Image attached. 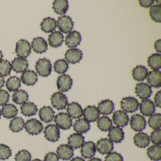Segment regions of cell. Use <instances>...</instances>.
<instances>
[{
	"label": "cell",
	"instance_id": "obj_1",
	"mask_svg": "<svg viewBox=\"0 0 161 161\" xmlns=\"http://www.w3.org/2000/svg\"><path fill=\"white\" fill-rule=\"evenodd\" d=\"M138 101L133 97H126L120 101V107L125 113H131L138 109Z\"/></svg>",
	"mask_w": 161,
	"mask_h": 161
},
{
	"label": "cell",
	"instance_id": "obj_2",
	"mask_svg": "<svg viewBox=\"0 0 161 161\" xmlns=\"http://www.w3.org/2000/svg\"><path fill=\"white\" fill-rule=\"evenodd\" d=\"M36 72L42 77H48L51 73L52 65L50 61L46 58L40 59L36 63Z\"/></svg>",
	"mask_w": 161,
	"mask_h": 161
},
{
	"label": "cell",
	"instance_id": "obj_3",
	"mask_svg": "<svg viewBox=\"0 0 161 161\" xmlns=\"http://www.w3.org/2000/svg\"><path fill=\"white\" fill-rule=\"evenodd\" d=\"M54 122L58 128L64 130H69L72 125L71 118L66 113H60L56 115Z\"/></svg>",
	"mask_w": 161,
	"mask_h": 161
},
{
	"label": "cell",
	"instance_id": "obj_4",
	"mask_svg": "<svg viewBox=\"0 0 161 161\" xmlns=\"http://www.w3.org/2000/svg\"><path fill=\"white\" fill-rule=\"evenodd\" d=\"M51 99L53 106L57 110H63L68 105L67 98L62 92H55L52 96Z\"/></svg>",
	"mask_w": 161,
	"mask_h": 161
},
{
	"label": "cell",
	"instance_id": "obj_5",
	"mask_svg": "<svg viewBox=\"0 0 161 161\" xmlns=\"http://www.w3.org/2000/svg\"><path fill=\"white\" fill-rule=\"evenodd\" d=\"M31 50V45L26 40H19L16 43L15 52L17 55L21 58H27L30 55Z\"/></svg>",
	"mask_w": 161,
	"mask_h": 161
},
{
	"label": "cell",
	"instance_id": "obj_6",
	"mask_svg": "<svg viewBox=\"0 0 161 161\" xmlns=\"http://www.w3.org/2000/svg\"><path fill=\"white\" fill-rule=\"evenodd\" d=\"M24 127L27 132L32 135L40 133L43 129L42 123L35 119H31L27 120L25 123Z\"/></svg>",
	"mask_w": 161,
	"mask_h": 161
},
{
	"label": "cell",
	"instance_id": "obj_7",
	"mask_svg": "<svg viewBox=\"0 0 161 161\" xmlns=\"http://www.w3.org/2000/svg\"><path fill=\"white\" fill-rule=\"evenodd\" d=\"M74 23L72 19L67 16H63L58 18L57 26L60 31L64 34L70 33L73 29Z\"/></svg>",
	"mask_w": 161,
	"mask_h": 161
},
{
	"label": "cell",
	"instance_id": "obj_8",
	"mask_svg": "<svg viewBox=\"0 0 161 161\" xmlns=\"http://www.w3.org/2000/svg\"><path fill=\"white\" fill-rule=\"evenodd\" d=\"M130 125L131 129L135 131H141L146 128V121L141 115L136 114L131 117Z\"/></svg>",
	"mask_w": 161,
	"mask_h": 161
},
{
	"label": "cell",
	"instance_id": "obj_9",
	"mask_svg": "<svg viewBox=\"0 0 161 161\" xmlns=\"http://www.w3.org/2000/svg\"><path fill=\"white\" fill-rule=\"evenodd\" d=\"M44 134L47 140L51 142H56L60 138V130L58 127L53 124L46 126L44 130Z\"/></svg>",
	"mask_w": 161,
	"mask_h": 161
},
{
	"label": "cell",
	"instance_id": "obj_10",
	"mask_svg": "<svg viewBox=\"0 0 161 161\" xmlns=\"http://www.w3.org/2000/svg\"><path fill=\"white\" fill-rule=\"evenodd\" d=\"M135 93L141 99H147L150 97L152 91L149 85L145 83L137 84L135 87Z\"/></svg>",
	"mask_w": 161,
	"mask_h": 161
},
{
	"label": "cell",
	"instance_id": "obj_11",
	"mask_svg": "<svg viewBox=\"0 0 161 161\" xmlns=\"http://www.w3.org/2000/svg\"><path fill=\"white\" fill-rule=\"evenodd\" d=\"M72 85V80L69 75L63 74L57 79V88L61 92H67L71 88Z\"/></svg>",
	"mask_w": 161,
	"mask_h": 161
},
{
	"label": "cell",
	"instance_id": "obj_12",
	"mask_svg": "<svg viewBox=\"0 0 161 161\" xmlns=\"http://www.w3.org/2000/svg\"><path fill=\"white\" fill-rule=\"evenodd\" d=\"M97 148L96 145L92 141H87L81 147V154L86 159H91L95 155Z\"/></svg>",
	"mask_w": 161,
	"mask_h": 161
},
{
	"label": "cell",
	"instance_id": "obj_13",
	"mask_svg": "<svg viewBox=\"0 0 161 161\" xmlns=\"http://www.w3.org/2000/svg\"><path fill=\"white\" fill-rule=\"evenodd\" d=\"M96 148L102 154H108L114 149L113 142L107 138H102L97 141Z\"/></svg>",
	"mask_w": 161,
	"mask_h": 161
},
{
	"label": "cell",
	"instance_id": "obj_14",
	"mask_svg": "<svg viewBox=\"0 0 161 161\" xmlns=\"http://www.w3.org/2000/svg\"><path fill=\"white\" fill-rule=\"evenodd\" d=\"M82 56L81 51L77 48H72L66 52L65 54V58L69 64H76L81 60Z\"/></svg>",
	"mask_w": 161,
	"mask_h": 161
},
{
	"label": "cell",
	"instance_id": "obj_15",
	"mask_svg": "<svg viewBox=\"0 0 161 161\" xmlns=\"http://www.w3.org/2000/svg\"><path fill=\"white\" fill-rule=\"evenodd\" d=\"M113 121L117 127L126 126L129 122V117L125 112L122 111H117L113 114Z\"/></svg>",
	"mask_w": 161,
	"mask_h": 161
},
{
	"label": "cell",
	"instance_id": "obj_16",
	"mask_svg": "<svg viewBox=\"0 0 161 161\" xmlns=\"http://www.w3.org/2000/svg\"><path fill=\"white\" fill-rule=\"evenodd\" d=\"M139 105L140 113L146 116L152 115L155 111V105L150 100H143Z\"/></svg>",
	"mask_w": 161,
	"mask_h": 161
},
{
	"label": "cell",
	"instance_id": "obj_17",
	"mask_svg": "<svg viewBox=\"0 0 161 161\" xmlns=\"http://www.w3.org/2000/svg\"><path fill=\"white\" fill-rule=\"evenodd\" d=\"M56 153L59 158L64 160H68L73 156L74 150L69 145L63 144L58 147Z\"/></svg>",
	"mask_w": 161,
	"mask_h": 161
},
{
	"label": "cell",
	"instance_id": "obj_18",
	"mask_svg": "<svg viewBox=\"0 0 161 161\" xmlns=\"http://www.w3.org/2000/svg\"><path fill=\"white\" fill-rule=\"evenodd\" d=\"M100 113L95 106H88L83 110L84 118L88 122H94L99 118Z\"/></svg>",
	"mask_w": 161,
	"mask_h": 161
},
{
	"label": "cell",
	"instance_id": "obj_19",
	"mask_svg": "<svg viewBox=\"0 0 161 161\" xmlns=\"http://www.w3.org/2000/svg\"><path fill=\"white\" fill-rule=\"evenodd\" d=\"M148 83L154 88H159L161 86V73L158 70L150 71L147 76Z\"/></svg>",
	"mask_w": 161,
	"mask_h": 161
},
{
	"label": "cell",
	"instance_id": "obj_20",
	"mask_svg": "<svg viewBox=\"0 0 161 161\" xmlns=\"http://www.w3.org/2000/svg\"><path fill=\"white\" fill-rule=\"evenodd\" d=\"M108 137L109 140L114 143H120L124 138V133L123 130L120 127H112L109 130Z\"/></svg>",
	"mask_w": 161,
	"mask_h": 161
},
{
	"label": "cell",
	"instance_id": "obj_21",
	"mask_svg": "<svg viewBox=\"0 0 161 161\" xmlns=\"http://www.w3.org/2000/svg\"><path fill=\"white\" fill-rule=\"evenodd\" d=\"M81 36L79 32L73 31L66 37L65 44L69 48H75L80 45Z\"/></svg>",
	"mask_w": 161,
	"mask_h": 161
},
{
	"label": "cell",
	"instance_id": "obj_22",
	"mask_svg": "<svg viewBox=\"0 0 161 161\" xmlns=\"http://www.w3.org/2000/svg\"><path fill=\"white\" fill-rule=\"evenodd\" d=\"M68 114L71 118L78 119L83 115V110L80 104L76 102H72L68 104L67 108Z\"/></svg>",
	"mask_w": 161,
	"mask_h": 161
},
{
	"label": "cell",
	"instance_id": "obj_23",
	"mask_svg": "<svg viewBox=\"0 0 161 161\" xmlns=\"http://www.w3.org/2000/svg\"><path fill=\"white\" fill-rule=\"evenodd\" d=\"M12 68L16 73H21L26 71L29 64L26 59L21 57L16 58L12 61Z\"/></svg>",
	"mask_w": 161,
	"mask_h": 161
},
{
	"label": "cell",
	"instance_id": "obj_24",
	"mask_svg": "<svg viewBox=\"0 0 161 161\" xmlns=\"http://www.w3.org/2000/svg\"><path fill=\"white\" fill-rule=\"evenodd\" d=\"M32 48L36 53H41L47 50V44L46 40L41 37L35 38L31 43Z\"/></svg>",
	"mask_w": 161,
	"mask_h": 161
},
{
	"label": "cell",
	"instance_id": "obj_25",
	"mask_svg": "<svg viewBox=\"0 0 161 161\" xmlns=\"http://www.w3.org/2000/svg\"><path fill=\"white\" fill-rule=\"evenodd\" d=\"M114 105L112 101L109 99L102 101L98 104L97 109L100 114L103 115H109L112 114L114 110Z\"/></svg>",
	"mask_w": 161,
	"mask_h": 161
},
{
	"label": "cell",
	"instance_id": "obj_26",
	"mask_svg": "<svg viewBox=\"0 0 161 161\" xmlns=\"http://www.w3.org/2000/svg\"><path fill=\"white\" fill-rule=\"evenodd\" d=\"M37 80V74L33 70H26L23 72L21 76L22 82L27 86L34 85Z\"/></svg>",
	"mask_w": 161,
	"mask_h": 161
},
{
	"label": "cell",
	"instance_id": "obj_27",
	"mask_svg": "<svg viewBox=\"0 0 161 161\" xmlns=\"http://www.w3.org/2000/svg\"><path fill=\"white\" fill-rule=\"evenodd\" d=\"M68 144L72 148L77 149L81 147L84 143V137L81 134L73 133L70 135L68 138Z\"/></svg>",
	"mask_w": 161,
	"mask_h": 161
},
{
	"label": "cell",
	"instance_id": "obj_28",
	"mask_svg": "<svg viewBox=\"0 0 161 161\" xmlns=\"http://www.w3.org/2000/svg\"><path fill=\"white\" fill-rule=\"evenodd\" d=\"M54 111L50 106H44L41 108L39 112V118L41 121L48 123L54 118Z\"/></svg>",
	"mask_w": 161,
	"mask_h": 161
},
{
	"label": "cell",
	"instance_id": "obj_29",
	"mask_svg": "<svg viewBox=\"0 0 161 161\" xmlns=\"http://www.w3.org/2000/svg\"><path fill=\"white\" fill-rule=\"evenodd\" d=\"M134 143L138 147L145 148L150 143V138L147 134L138 132L133 137Z\"/></svg>",
	"mask_w": 161,
	"mask_h": 161
},
{
	"label": "cell",
	"instance_id": "obj_30",
	"mask_svg": "<svg viewBox=\"0 0 161 161\" xmlns=\"http://www.w3.org/2000/svg\"><path fill=\"white\" fill-rule=\"evenodd\" d=\"M147 74V69L143 66H137L132 71L133 78L137 81H142L145 80Z\"/></svg>",
	"mask_w": 161,
	"mask_h": 161
},
{
	"label": "cell",
	"instance_id": "obj_31",
	"mask_svg": "<svg viewBox=\"0 0 161 161\" xmlns=\"http://www.w3.org/2000/svg\"><path fill=\"white\" fill-rule=\"evenodd\" d=\"M64 36L59 31H54L48 37L49 46L53 48L60 47L64 42Z\"/></svg>",
	"mask_w": 161,
	"mask_h": 161
},
{
	"label": "cell",
	"instance_id": "obj_32",
	"mask_svg": "<svg viewBox=\"0 0 161 161\" xmlns=\"http://www.w3.org/2000/svg\"><path fill=\"white\" fill-rule=\"evenodd\" d=\"M53 5L54 12L58 14H65L68 10V2L66 0H55Z\"/></svg>",
	"mask_w": 161,
	"mask_h": 161
},
{
	"label": "cell",
	"instance_id": "obj_33",
	"mask_svg": "<svg viewBox=\"0 0 161 161\" xmlns=\"http://www.w3.org/2000/svg\"><path fill=\"white\" fill-rule=\"evenodd\" d=\"M89 122L84 119H79L74 122L73 128L78 133H85L90 129Z\"/></svg>",
	"mask_w": 161,
	"mask_h": 161
},
{
	"label": "cell",
	"instance_id": "obj_34",
	"mask_svg": "<svg viewBox=\"0 0 161 161\" xmlns=\"http://www.w3.org/2000/svg\"><path fill=\"white\" fill-rule=\"evenodd\" d=\"M41 30L45 33L52 32L55 30L57 27L56 21L54 19L48 17L44 19L41 22Z\"/></svg>",
	"mask_w": 161,
	"mask_h": 161
},
{
	"label": "cell",
	"instance_id": "obj_35",
	"mask_svg": "<svg viewBox=\"0 0 161 161\" xmlns=\"http://www.w3.org/2000/svg\"><path fill=\"white\" fill-rule=\"evenodd\" d=\"M18 110L14 104H6L3 105L1 110L2 114L7 119L14 118L18 114Z\"/></svg>",
	"mask_w": 161,
	"mask_h": 161
},
{
	"label": "cell",
	"instance_id": "obj_36",
	"mask_svg": "<svg viewBox=\"0 0 161 161\" xmlns=\"http://www.w3.org/2000/svg\"><path fill=\"white\" fill-rule=\"evenodd\" d=\"M147 154L150 159L157 161L161 159V147L160 145L151 146L147 149Z\"/></svg>",
	"mask_w": 161,
	"mask_h": 161
},
{
	"label": "cell",
	"instance_id": "obj_37",
	"mask_svg": "<svg viewBox=\"0 0 161 161\" xmlns=\"http://www.w3.org/2000/svg\"><path fill=\"white\" fill-rule=\"evenodd\" d=\"M21 113L26 116H31L36 114L37 108L36 105L32 102H26L20 107Z\"/></svg>",
	"mask_w": 161,
	"mask_h": 161
},
{
	"label": "cell",
	"instance_id": "obj_38",
	"mask_svg": "<svg viewBox=\"0 0 161 161\" xmlns=\"http://www.w3.org/2000/svg\"><path fill=\"white\" fill-rule=\"evenodd\" d=\"M148 66L153 70H158L161 67V55L160 53H154L147 59Z\"/></svg>",
	"mask_w": 161,
	"mask_h": 161
},
{
	"label": "cell",
	"instance_id": "obj_39",
	"mask_svg": "<svg viewBox=\"0 0 161 161\" xmlns=\"http://www.w3.org/2000/svg\"><path fill=\"white\" fill-rule=\"evenodd\" d=\"M29 95L25 90H19L15 91L12 97V100L18 104H23L28 101Z\"/></svg>",
	"mask_w": 161,
	"mask_h": 161
},
{
	"label": "cell",
	"instance_id": "obj_40",
	"mask_svg": "<svg viewBox=\"0 0 161 161\" xmlns=\"http://www.w3.org/2000/svg\"><path fill=\"white\" fill-rule=\"evenodd\" d=\"M25 126V122L21 117H14L10 122L9 128L12 131L18 132L21 131Z\"/></svg>",
	"mask_w": 161,
	"mask_h": 161
},
{
	"label": "cell",
	"instance_id": "obj_41",
	"mask_svg": "<svg viewBox=\"0 0 161 161\" xmlns=\"http://www.w3.org/2000/svg\"><path fill=\"white\" fill-rule=\"evenodd\" d=\"M97 125L102 131H107L112 127V120L107 116L101 117L98 119Z\"/></svg>",
	"mask_w": 161,
	"mask_h": 161
},
{
	"label": "cell",
	"instance_id": "obj_42",
	"mask_svg": "<svg viewBox=\"0 0 161 161\" xmlns=\"http://www.w3.org/2000/svg\"><path fill=\"white\" fill-rule=\"evenodd\" d=\"M6 86L9 92L17 91L20 86V80L15 76L10 77L6 82Z\"/></svg>",
	"mask_w": 161,
	"mask_h": 161
},
{
	"label": "cell",
	"instance_id": "obj_43",
	"mask_svg": "<svg viewBox=\"0 0 161 161\" xmlns=\"http://www.w3.org/2000/svg\"><path fill=\"white\" fill-rule=\"evenodd\" d=\"M149 15L153 21L160 23L161 21V5H154L151 6L149 10Z\"/></svg>",
	"mask_w": 161,
	"mask_h": 161
},
{
	"label": "cell",
	"instance_id": "obj_44",
	"mask_svg": "<svg viewBox=\"0 0 161 161\" xmlns=\"http://www.w3.org/2000/svg\"><path fill=\"white\" fill-rule=\"evenodd\" d=\"M148 123L149 127L152 129L154 130L160 129L161 126V114H153L148 119Z\"/></svg>",
	"mask_w": 161,
	"mask_h": 161
},
{
	"label": "cell",
	"instance_id": "obj_45",
	"mask_svg": "<svg viewBox=\"0 0 161 161\" xmlns=\"http://www.w3.org/2000/svg\"><path fill=\"white\" fill-rule=\"evenodd\" d=\"M54 71L59 74H64L66 72L69 68L68 63L64 59L57 60L54 64Z\"/></svg>",
	"mask_w": 161,
	"mask_h": 161
},
{
	"label": "cell",
	"instance_id": "obj_46",
	"mask_svg": "<svg viewBox=\"0 0 161 161\" xmlns=\"http://www.w3.org/2000/svg\"><path fill=\"white\" fill-rule=\"evenodd\" d=\"M12 65L7 60H2L0 62V75L6 77L10 75L12 70Z\"/></svg>",
	"mask_w": 161,
	"mask_h": 161
},
{
	"label": "cell",
	"instance_id": "obj_47",
	"mask_svg": "<svg viewBox=\"0 0 161 161\" xmlns=\"http://www.w3.org/2000/svg\"><path fill=\"white\" fill-rule=\"evenodd\" d=\"M31 153L26 150L19 151L16 154L15 161H31Z\"/></svg>",
	"mask_w": 161,
	"mask_h": 161
},
{
	"label": "cell",
	"instance_id": "obj_48",
	"mask_svg": "<svg viewBox=\"0 0 161 161\" xmlns=\"http://www.w3.org/2000/svg\"><path fill=\"white\" fill-rule=\"evenodd\" d=\"M12 150L7 145L0 144V160H6L12 155Z\"/></svg>",
	"mask_w": 161,
	"mask_h": 161
},
{
	"label": "cell",
	"instance_id": "obj_49",
	"mask_svg": "<svg viewBox=\"0 0 161 161\" xmlns=\"http://www.w3.org/2000/svg\"><path fill=\"white\" fill-rule=\"evenodd\" d=\"M150 139L154 145H160L161 144V130L160 129H156L152 132L150 136Z\"/></svg>",
	"mask_w": 161,
	"mask_h": 161
},
{
	"label": "cell",
	"instance_id": "obj_50",
	"mask_svg": "<svg viewBox=\"0 0 161 161\" xmlns=\"http://www.w3.org/2000/svg\"><path fill=\"white\" fill-rule=\"evenodd\" d=\"M104 161H123V158L118 153L111 152L106 155Z\"/></svg>",
	"mask_w": 161,
	"mask_h": 161
},
{
	"label": "cell",
	"instance_id": "obj_51",
	"mask_svg": "<svg viewBox=\"0 0 161 161\" xmlns=\"http://www.w3.org/2000/svg\"><path fill=\"white\" fill-rule=\"evenodd\" d=\"M10 95L7 91L0 90V106L6 104L9 101Z\"/></svg>",
	"mask_w": 161,
	"mask_h": 161
},
{
	"label": "cell",
	"instance_id": "obj_52",
	"mask_svg": "<svg viewBox=\"0 0 161 161\" xmlns=\"http://www.w3.org/2000/svg\"><path fill=\"white\" fill-rule=\"evenodd\" d=\"M44 161H59L58 155L53 152H49L46 154Z\"/></svg>",
	"mask_w": 161,
	"mask_h": 161
},
{
	"label": "cell",
	"instance_id": "obj_53",
	"mask_svg": "<svg viewBox=\"0 0 161 161\" xmlns=\"http://www.w3.org/2000/svg\"><path fill=\"white\" fill-rule=\"evenodd\" d=\"M138 2L141 7L148 8L153 4L154 1L153 0H139Z\"/></svg>",
	"mask_w": 161,
	"mask_h": 161
},
{
	"label": "cell",
	"instance_id": "obj_54",
	"mask_svg": "<svg viewBox=\"0 0 161 161\" xmlns=\"http://www.w3.org/2000/svg\"><path fill=\"white\" fill-rule=\"evenodd\" d=\"M161 91H158L154 95V102L156 106L159 108H161Z\"/></svg>",
	"mask_w": 161,
	"mask_h": 161
},
{
	"label": "cell",
	"instance_id": "obj_55",
	"mask_svg": "<svg viewBox=\"0 0 161 161\" xmlns=\"http://www.w3.org/2000/svg\"><path fill=\"white\" fill-rule=\"evenodd\" d=\"M161 40L159 39V40H157L155 41V43L154 44V47L155 49V50L157 52L160 53L161 52Z\"/></svg>",
	"mask_w": 161,
	"mask_h": 161
},
{
	"label": "cell",
	"instance_id": "obj_56",
	"mask_svg": "<svg viewBox=\"0 0 161 161\" xmlns=\"http://www.w3.org/2000/svg\"><path fill=\"white\" fill-rule=\"evenodd\" d=\"M4 80L2 76L0 75V89L3 87L4 84Z\"/></svg>",
	"mask_w": 161,
	"mask_h": 161
},
{
	"label": "cell",
	"instance_id": "obj_57",
	"mask_svg": "<svg viewBox=\"0 0 161 161\" xmlns=\"http://www.w3.org/2000/svg\"><path fill=\"white\" fill-rule=\"evenodd\" d=\"M70 161H85V160L81 157H76L72 158Z\"/></svg>",
	"mask_w": 161,
	"mask_h": 161
},
{
	"label": "cell",
	"instance_id": "obj_58",
	"mask_svg": "<svg viewBox=\"0 0 161 161\" xmlns=\"http://www.w3.org/2000/svg\"><path fill=\"white\" fill-rule=\"evenodd\" d=\"M102 161L100 159L98 158H91L89 161Z\"/></svg>",
	"mask_w": 161,
	"mask_h": 161
},
{
	"label": "cell",
	"instance_id": "obj_59",
	"mask_svg": "<svg viewBox=\"0 0 161 161\" xmlns=\"http://www.w3.org/2000/svg\"><path fill=\"white\" fill-rule=\"evenodd\" d=\"M3 57V55L2 52L0 51V62L2 61Z\"/></svg>",
	"mask_w": 161,
	"mask_h": 161
},
{
	"label": "cell",
	"instance_id": "obj_60",
	"mask_svg": "<svg viewBox=\"0 0 161 161\" xmlns=\"http://www.w3.org/2000/svg\"><path fill=\"white\" fill-rule=\"evenodd\" d=\"M32 161H42L40 159H35L34 160H32Z\"/></svg>",
	"mask_w": 161,
	"mask_h": 161
},
{
	"label": "cell",
	"instance_id": "obj_61",
	"mask_svg": "<svg viewBox=\"0 0 161 161\" xmlns=\"http://www.w3.org/2000/svg\"><path fill=\"white\" fill-rule=\"evenodd\" d=\"M1 115H2L1 111V110H0V118H1Z\"/></svg>",
	"mask_w": 161,
	"mask_h": 161
}]
</instances>
